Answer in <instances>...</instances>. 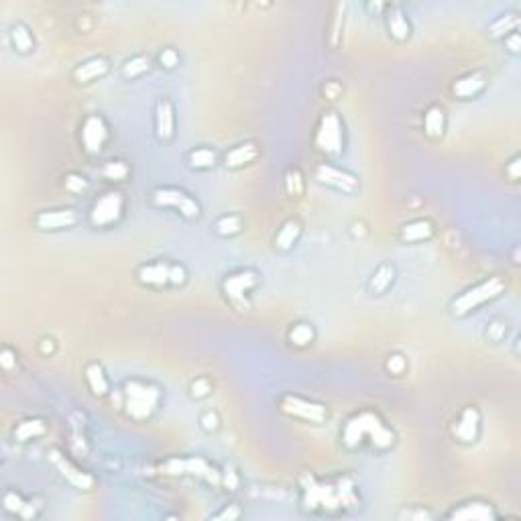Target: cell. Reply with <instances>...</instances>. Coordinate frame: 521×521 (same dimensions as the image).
Returning a JSON list of instances; mask_svg holds the SVG:
<instances>
[{
	"instance_id": "20",
	"label": "cell",
	"mask_w": 521,
	"mask_h": 521,
	"mask_svg": "<svg viewBox=\"0 0 521 521\" xmlns=\"http://www.w3.org/2000/svg\"><path fill=\"white\" fill-rule=\"evenodd\" d=\"M485 86H487L485 74L483 71H471L452 84V92H454V96L466 100V98H474L476 94H481Z\"/></svg>"
},
{
	"instance_id": "32",
	"label": "cell",
	"mask_w": 521,
	"mask_h": 521,
	"mask_svg": "<svg viewBox=\"0 0 521 521\" xmlns=\"http://www.w3.org/2000/svg\"><path fill=\"white\" fill-rule=\"evenodd\" d=\"M188 163L192 169H210L216 165V153L208 147H197L194 151H190Z\"/></svg>"
},
{
	"instance_id": "29",
	"label": "cell",
	"mask_w": 521,
	"mask_h": 521,
	"mask_svg": "<svg viewBox=\"0 0 521 521\" xmlns=\"http://www.w3.org/2000/svg\"><path fill=\"white\" fill-rule=\"evenodd\" d=\"M299 234H302V227H299L297 220L283 222V227L279 228V232H277L275 236V248H279V251H290L293 244L297 243Z\"/></svg>"
},
{
	"instance_id": "16",
	"label": "cell",
	"mask_w": 521,
	"mask_h": 521,
	"mask_svg": "<svg viewBox=\"0 0 521 521\" xmlns=\"http://www.w3.org/2000/svg\"><path fill=\"white\" fill-rule=\"evenodd\" d=\"M78 214L71 208H59V210H43L35 216V224L41 230H62V228L76 227Z\"/></svg>"
},
{
	"instance_id": "25",
	"label": "cell",
	"mask_w": 521,
	"mask_h": 521,
	"mask_svg": "<svg viewBox=\"0 0 521 521\" xmlns=\"http://www.w3.org/2000/svg\"><path fill=\"white\" fill-rule=\"evenodd\" d=\"M446 129V113L442 106H430L425 114H423V132L430 139H440Z\"/></svg>"
},
{
	"instance_id": "26",
	"label": "cell",
	"mask_w": 521,
	"mask_h": 521,
	"mask_svg": "<svg viewBox=\"0 0 521 521\" xmlns=\"http://www.w3.org/2000/svg\"><path fill=\"white\" fill-rule=\"evenodd\" d=\"M86 383H88L90 391H92L96 397H104V395L110 391L108 377L104 373L102 365H98V362H90V365L86 367Z\"/></svg>"
},
{
	"instance_id": "6",
	"label": "cell",
	"mask_w": 521,
	"mask_h": 521,
	"mask_svg": "<svg viewBox=\"0 0 521 521\" xmlns=\"http://www.w3.org/2000/svg\"><path fill=\"white\" fill-rule=\"evenodd\" d=\"M259 285V275L253 269H241L224 277L222 281V292L227 299L239 309H248V293Z\"/></svg>"
},
{
	"instance_id": "3",
	"label": "cell",
	"mask_w": 521,
	"mask_h": 521,
	"mask_svg": "<svg viewBox=\"0 0 521 521\" xmlns=\"http://www.w3.org/2000/svg\"><path fill=\"white\" fill-rule=\"evenodd\" d=\"M161 401L157 385L143 379H129L125 383V407L132 420H149Z\"/></svg>"
},
{
	"instance_id": "49",
	"label": "cell",
	"mask_w": 521,
	"mask_h": 521,
	"mask_svg": "<svg viewBox=\"0 0 521 521\" xmlns=\"http://www.w3.org/2000/svg\"><path fill=\"white\" fill-rule=\"evenodd\" d=\"M222 483H224L228 488H232V491H234L236 485H239V479H236V474H234L232 471H227L224 472V476H222Z\"/></svg>"
},
{
	"instance_id": "14",
	"label": "cell",
	"mask_w": 521,
	"mask_h": 521,
	"mask_svg": "<svg viewBox=\"0 0 521 521\" xmlns=\"http://www.w3.org/2000/svg\"><path fill=\"white\" fill-rule=\"evenodd\" d=\"M452 434L458 442L462 444H472L476 442L479 434H481V413L476 407H464L460 418L456 420Z\"/></svg>"
},
{
	"instance_id": "35",
	"label": "cell",
	"mask_w": 521,
	"mask_h": 521,
	"mask_svg": "<svg viewBox=\"0 0 521 521\" xmlns=\"http://www.w3.org/2000/svg\"><path fill=\"white\" fill-rule=\"evenodd\" d=\"M316 338V332H314V328L311 324H295L290 330V342H292L293 346H308L311 344Z\"/></svg>"
},
{
	"instance_id": "41",
	"label": "cell",
	"mask_w": 521,
	"mask_h": 521,
	"mask_svg": "<svg viewBox=\"0 0 521 521\" xmlns=\"http://www.w3.org/2000/svg\"><path fill=\"white\" fill-rule=\"evenodd\" d=\"M0 365H2V369L4 371H13L16 367V353L13 348H8V346H4L2 350H0Z\"/></svg>"
},
{
	"instance_id": "21",
	"label": "cell",
	"mask_w": 521,
	"mask_h": 521,
	"mask_svg": "<svg viewBox=\"0 0 521 521\" xmlns=\"http://www.w3.org/2000/svg\"><path fill=\"white\" fill-rule=\"evenodd\" d=\"M108 67L110 65H108V62L104 57H92V59H88V62L78 65L71 76H74V80L78 81V84H90V81L102 78L108 71Z\"/></svg>"
},
{
	"instance_id": "46",
	"label": "cell",
	"mask_w": 521,
	"mask_h": 521,
	"mask_svg": "<svg viewBox=\"0 0 521 521\" xmlns=\"http://www.w3.org/2000/svg\"><path fill=\"white\" fill-rule=\"evenodd\" d=\"M287 188H290V194H302V178H299L297 171H290L287 173Z\"/></svg>"
},
{
	"instance_id": "7",
	"label": "cell",
	"mask_w": 521,
	"mask_h": 521,
	"mask_svg": "<svg viewBox=\"0 0 521 521\" xmlns=\"http://www.w3.org/2000/svg\"><path fill=\"white\" fill-rule=\"evenodd\" d=\"M153 204L159 208H173L188 220H195L202 214L200 204L188 192L179 188H157L153 192Z\"/></svg>"
},
{
	"instance_id": "24",
	"label": "cell",
	"mask_w": 521,
	"mask_h": 521,
	"mask_svg": "<svg viewBox=\"0 0 521 521\" xmlns=\"http://www.w3.org/2000/svg\"><path fill=\"white\" fill-rule=\"evenodd\" d=\"M432 234H434V227L430 220H411L399 230V239L403 243H422L428 241Z\"/></svg>"
},
{
	"instance_id": "48",
	"label": "cell",
	"mask_w": 521,
	"mask_h": 521,
	"mask_svg": "<svg viewBox=\"0 0 521 521\" xmlns=\"http://www.w3.org/2000/svg\"><path fill=\"white\" fill-rule=\"evenodd\" d=\"M505 45L509 47L511 53H520V33H511V35H507L505 37Z\"/></svg>"
},
{
	"instance_id": "31",
	"label": "cell",
	"mask_w": 521,
	"mask_h": 521,
	"mask_svg": "<svg viewBox=\"0 0 521 521\" xmlns=\"http://www.w3.org/2000/svg\"><path fill=\"white\" fill-rule=\"evenodd\" d=\"M11 41H13V45H15L18 53H29L35 47V39H33L31 31L23 23L13 25V29H11Z\"/></svg>"
},
{
	"instance_id": "8",
	"label": "cell",
	"mask_w": 521,
	"mask_h": 521,
	"mask_svg": "<svg viewBox=\"0 0 521 521\" xmlns=\"http://www.w3.org/2000/svg\"><path fill=\"white\" fill-rule=\"evenodd\" d=\"M125 197L120 192H106L98 197L90 210V222L96 228H108L122 218Z\"/></svg>"
},
{
	"instance_id": "9",
	"label": "cell",
	"mask_w": 521,
	"mask_h": 521,
	"mask_svg": "<svg viewBox=\"0 0 521 521\" xmlns=\"http://www.w3.org/2000/svg\"><path fill=\"white\" fill-rule=\"evenodd\" d=\"M165 472L167 474H192L206 479L210 485H220L222 474L210 466V462L202 456H192V458H171L165 462Z\"/></svg>"
},
{
	"instance_id": "19",
	"label": "cell",
	"mask_w": 521,
	"mask_h": 521,
	"mask_svg": "<svg viewBox=\"0 0 521 521\" xmlns=\"http://www.w3.org/2000/svg\"><path fill=\"white\" fill-rule=\"evenodd\" d=\"M385 8H387L385 21H387V29H389L391 37L395 41H407L411 35V27H409V21L403 13V6L401 4H387Z\"/></svg>"
},
{
	"instance_id": "47",
	"label": "cell",
	"mask_w": 521,
	"mask_h": 521,
	"mask_svg": "<svg viewBox=\"0 0 521 521\" xmlns=\"http://www.w3.org/2000/svg\"><path fill=\"white\" fill-rule=\"evenodd\" d=\"M520 161H521L520 157H513V159H511V163L507 165V169H505V173L509 176V179H511V181H517V179H520V176H521V173H520L521 163Z\"/></svg>"
},
{
	"instance_id": "12",
	"label": "cell",
	"mask_w": 521,
	"mask_h": 521,
	"mask_svg": "<svg viewBox=\"0 0 521 521\" xmlns=\"http://www.w3.org/2000/svg\"><path fill=\"white\" fill-rule=\"evenodd\" d=\"M316 179L324 185H330L338 192H344V194H355L358 190V178L344 171L336 165H330V163H320L316 167Z\"/></svg>"
},
{
	"instance_id": "34",
	"label": "cell",
	"mask_w": 521,
	"mask_h": 521,
	"mask_svg": "<svg viewBox=\"0 0 521 521\" xmlns=\"http://www.w3.org/2000/svg\"><path fill=\"white\" fill-rule=\"evenodd\" d=\"M149 67H151V59L147 55H134V57H130L129 62L122 65V76L127 80H134V78L147 74Z\"/></svg>"
},
{
	"instance_id": "27",
	"label": "cell",
	"mask_w": 521,
	"mask_h": 521,
	"mask_svg": "<svg viewBox=\"0 0 521 521\" xmlns=\"http://www.w3.org/2000/svg\"><path fill=\"white\" fill-rule=\"evenodd\" d=\"M395 281V267L389 263L379 265V269L374 271L371 281H369V290L373 295H383L391 287V283Z\"/></svg>"
},
{
	"instance_id": "2",
	"label": "cell",
	"mask_w": 521,
	"mask_h": 521,
	"mask_svg": "<svg viewBox=\"0 0 521 521\" xmlns=\"http://www.w3.org/2000/svg\"><path fill=\"white\" fill-rule=\"evenodd\" d=\"M369 442L373 448L387 450L395 444V432L374 411L355 413L342 428V444L350 450Z\"/></svg>"
},
{
	"instance_id": "43",
	"label": "cell",
	"mask_w": 521,
	"mask_h": 521,
	"mask_svg": "<svg viewBox=\"0 0 521 521\" xmlns=\"http://www.w3.org/2000/svg\"><path fill=\"white\" fill-rule=\"evenodd\" d=\"M407 369V360L401 355H391L387 358V371L391 374H401Z\"/></svg>"
},
{
	"instance_id": "39",
	"label": "cell",
	"mask_w": 521,
	"mask_h": 521,
	"mask_svg": "<svg viewBox=\"0 0 521 521\" xmlns=\"http://www.w3.org/2000/svg\"><path fill=\"white\" fill-rule=\"evenodd\" d=\"M159 64L165 67V69H173L179 65V55L176 49H163L161 55H159Z\"/></svg>"
},
{
	"instance_id": "37",
	"label": "cell",
	"mask_w": 521,
	"mask_h": 521,
	"mask_svg": "<svg viewBox=\"0 0 521 521\" xmlns=\"http://www.w3.org/2000/svg\"><path fill=\"white\" fill-rule=\"evenodd\" d=\"M86 188H88V181L80 173H69L65 178V190H69L71 194H81Z\"/></svg>"
},
{
	"instance_id": "22",
	"label": "cell",
	"mask_w": 521,
	"mask_h": 521,
	"mask_svg": "<svg viewBox=\"0 0 521 521\" xmlns=\"http://www.w3.org/2000/svg\"><path fill=\"white\" fill-rule=\"evenodd\" d=\"M257 157H259V149L255 143H241L227 151L224 165L228 169H239V167H244L246 163H253Z\"/></svg>"
},
{
	"instance_id": "28",
	"label": "cell",
	"mask_w": 521,
	"mask_h": 521,
	"mask_svg": "<svg viewBox=\"0 0 521 521\" xmlns=\"http://www.w3.org/2000/svg\"><path fill=\"white\" fill-rule=\"evenodd\" d=\"M47 432V425L39 418H29L23 422L16 423L15 428V440L16 442H29V440L41 438Z\"/></svg>"
},
{
	"instance_id": "23",
	"label": "cell",
	"mask_w": 521,
	"mask_h": 521,
	"mask_svg": "<svg viewBox=\"0 0 521 521\" xmlns=\"http://www.w3.org/2000/svg\"><path fill=\"white\" fill-rule=\"evenodd\" d=\"M2 507L4 511L13 513V515H18L23 520H31L37 515V507L31 503V501H25L18 493L15 491H6L4 497H2Z\"/></svg>"
},
{
	"instance_id": "38",
	"label": "cell",
	"mask_w": 521,
	"mask_h": 521,
	"mask_svg": "<svg viewBox=\"0 0 521 521\" xmlns=\"http://www.w3.org/2000/svg\"><path fill=\"white\" fill-rule=\"evenodd\" d=\"M185 279H188V271H185V267H183V265H179V263H171L169 283H171V285H183V283H185Z\"/></svg>"
},
{
	"instance_id": "42",
	"label": "cell",
	"mask_w": 521,
	"mask_h": 521,
	"mask_svg": "<svg viewBox=\"0 0 521 521\" xmlns=\"http://www.w3.org/2000/svg\"><path fill=\"white\" fill-rule=\"evenodd\" d=\"M399 520H409V521H423V520H432V513L425 511V509H406L397 515Z\"/></svg>"
},
{
	"instance_id": "45",
	"label": "cell",
	"mask_w": 521,
	"mask_h": 521,
	"mask_svg": "<svg viewBox=\"0 0 521 521\" xmlns=\"http://www.w3.org/2000/svg\"><path fill=\"white\" fill-rule=\"evenodd\" d=\"M236 517H241V509L236 505H227L222 511L212 515V520H236Z\"/></svg>"
},
{
	"instance_id": "17",
	"label": "cell",
	"mask_w": 521,
	"mask_h": 521,
	"mask_svg": "<svg viewBox=\"0 0 521 521\" xmlns=\"http://www.w3.org/2000/svg\"><path fill=\"white\" fill-rule=\"evenodd\" d=\"M155 132H157V139L159 141H169L176 132V113H173V104L161 98L157 102V108H155Z\"/></svg>"
},
{
	"instance_id": "5",
	"label": "cell",
	"mask_w": 521,
	"mask_h": 521,
	"mask_svg": "<svg viewBox=\"0 0 521 521\" xmlns=\"http://www.w3.org/2000/svg\"><path fill=\"white\" fill-rule=\"evenodd\" d=\"M316 147L326 153V155H340L344 149V122L336 113L322 114L318 129H316V137H314Z\"/></svg>"
},
{
	"instance_id": "13",
	"label": "cell",
	"mask_w": 521,
	"mask_h": 521,
	"mask_svg": "<svg viewBox=\"0 0 521 521\" xmlns=\"http://www.w3.org/2000/svg\"><path fill=\"white\" fill-rule=\"evenodd\" d=\"M49 460L53 462V466L59 471V474L64 476L71 487L81 488V491H88V488L94 487V476L88 474L86 471H81V469H78V466H76L71 460H67L59 450H51V452H49Z\"/></svg>"
},
{
	"instance_id": "33",
	"label": "cell",
	"mask_w": 521,
	"mask_h": 521,
	"mask_svg": "<svg viewBox=\"0 0 521 521\" xmlns=\"http://www.w3.org/2000/svg\"><path fill=\"white\" fill-rule=\"evenodd\" d=\"M241 228H243V220H241V216H236V214L220 216V218L214 222V230H216L220 236H234V234L241 232Z\"/></svg>"
},
{
	"instance_id": "4",
	"label": "cell",
	"mask_w": 521,
	"mask_h": 521,
	"mask_svg": "<svg viewBox=\"0 0 521 521\" xmlns=\"http://www.w3.org/2000/svg\"><path fill=\"white\" fill-rule=\"evenodd\" d=\"M505 292V283L501 277H488L485 281L476 283L474 287H469L466 292H462L458 297L452 299L450 304V311L456 318H462L466 314H471L476 308H481L483 304H487L491 299L499 297Z\"/></svg>"
},
{
	"instance_id": "36",
	"label": "cell",
	"mask_w": 521,
	"mask_h": 521,
	"mask_svg": "<svg viewBox=\"0 0 521 521\" xmlns=\"http://www.w3.org/2000/svg\"><path fill=\"white\" fill-rule=\"evenodd\" d=\"M102 176L110 181H122L129 178V165L125 161H110L102 167Z\"/></svg>"
},
{
	"instance_id": "40",
	"label": "cell",
	"mask_w": 521,
	"mask_h": 521,
	"mask_svg": "<svg viewBox=\"0 0 521 521\" xmlns=\"http://www.w3.org/2000/svg\"><path fill=\"white\" fill-rule=\"evenodd\" d=\"M190 389H192V395H194V397L202 399V397H206V395L212 391L210 381H208L206 377H200V379H195L194 383H192Z\"/></svg>"
},
{
	"instance_id": "15",
	"label": "cell",
	"mask_w": 521,
	"mask_h": 521,
	"mask_svg": "<svg viewBox=\"0 0 521 521\" xmlns=\"http://www.w3.org/2000/svg\"><path fill=\"white\" fill-rule=\"evenodd\" d=\"M448 517L456 521H491L497 517V511L487 501L472 499V501H466V503L454 507Z\"/></svg>"
},
{
	"instance_id": "30",
	"label": "cell",
	"mask_w": 521,
	"mask_h": 521,
	"mask_svg": "<svg viewBox=\"0 0 521 521\" xmlns=\"http://www.w3.org/2000/svg\"><path fill=\"white\" fill-rule=\"evenodd\" d=\"M517 27H520V16L515 15V13H507V15L499 16V18L491 25L488 35H491L493 39H505L507 35L517 31Z\"/></svg>"
},
{
	"instance_id": "1",
	"label": "cell",
	"mask_w": 521,
	"mask_h": 521,
	"mask_svg": "<svg viewBox=\"0 0 521 521\" xmlns=\"http://www.w3.org/2000/svg\"><path fill=\"white\" fill-rule=\"evenodd\" d=\"M302 503L306 511L334 513L342 509H353L360 503L357 487L348 476L334 481H320L314 474L302 476Z\"/></svg>"
},
{
	"instance_id": "44",
	"label": "cell",
	"mask_w": 521,
	"mask_h": 521,
	"mask_svg": "<svg viewBox=\"0 0 521 521\" xmlns=\"http://www.w3.org/2000/svg\"><path fill=\"white\" fill-rule=\"evenodd\" d=\"M218 416H216V411H212V409H208V411H204L202 416H200V425L206 430V432H214L216 428H218Z\"/></svg>"
},
{
	"instance_id": "10",
	"label": "cell",
	"mask_w": 521,
	"mask_h": 521,
	"mask_svg": "<svg viewBox=\"0 0 521 521\" xmlns=\"http://www.w3.org/2000/svg\"><path fill=\"white\" fill-rule=\"evenodd\" d=\"M279 407L283 413H287L292 418L306 420V422L322 423L328 420V409L322 403L309 401V399L297 397V395H283L279 401Z\"/></svg>"
},
{
	"instance_id": "11",
	"label": "cell",
	"mask_w": 521,
	"mask_h": 521,
	"mask_svg": "<svg viewBox=\"0 0 521 521\" xmlns=\"http://www.w3.org/2000/svg\"><path fill=\"white\" fill-rule=\"evenodd\" d=\"M81 145L90 153V155H98L106 141H108V127L106 120L100 114H90L86 116V120L81 122Z\"/></svg>"
},
{
	"instance_id": "18",
	"label": "cell",
	"mask_w": 521,
	"mask_h": 521,
	"mask_svg": "<svg viewBox=\"0 0 521 521\" xmlns=\"http://www.w3.org/2000/svg\"><path fill=\"white\" fill-rule=\"evenodd\" d=\"M169 271H171V263H163V260H153V263H145L139 267L137 277L143 285H153V287H161L169 283Z\"/></svg>"
}]
</instances>
